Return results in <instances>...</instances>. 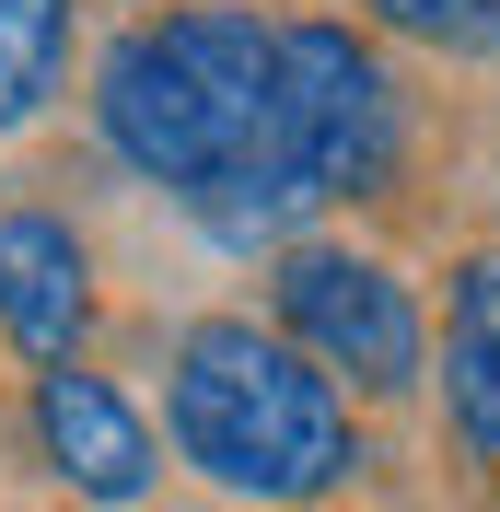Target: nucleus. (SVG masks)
Instances as JSON below:
<instances>
[{"label": "nucleus", "mask_w": 500, "mask_h": 512, "mask_svg": "<svg viewBox=\"0 0 500 512\" xmlns=\"http://www.w3.org/2000/svg\"><path fill=\"white\" fill-rule=\"evenodd\" d=\"M94 140L233 256H280L314 222L280 117V12L256 0H163L117 24L94 59Z\"/></svg>", "instance_id": "1"}, {"label": "nucleus", "mask_w": 500, "mask_h": 512, "mask_svg": "<svg viewBox=\"0 0 500 512\" xmlns=\"http://www.w3.org/2000/svg\"><path fill=\"white\" fill-rule=\"evenodd\" d=\"M82 59V0H0V140H24L70 94Z\"/></svg>", "instance_id": "8"}, {"label": "nucleus", "mask_w": 500, "mask_h": 512, "mask_svg": "<svg viewBox=\"0 0 500 512\" xmlns=\"http://www.w3.org/2000/svg\"><path fill=\"white\" fill-rule=\"evenodd\" d=\"M268 326L338 384L349 408H396L431 373V303H419V280L396 256L349 245V233H291L268 256Z\"/></svg>", "instance_id": "3"}, {"label": "nucleus", "mask_w": 500, "mask_h": 512, "mask_svg": "<svg viewBox=\"0 0 500 512\" xmlns=\"http://www.w3.org/2000/svg\"><path fill=\"white\" fill-rule=\"evenodd\" d=\"M280 117H291V163H303L314 210L396 198L407 152H419L396 59L361 24H338V12H280Z\"/></svg>", "instance_id": "4"}, {"label": "nucleus", "mask_w": 500, "mask_h": 512, "mask_svg": "<svg viewBox=\"0 0 500 512\" xmlns=\"http://www.w3.org/2000/svg\"><path fill=\"white\" fill-rule=\"evenodd\" d=\"M94 233L70 222L59 198H12L0 210V350L24 373H59V361H94Z\"/></svg>", "instance_id": "6"}, {"label": "nucleus", "mask_w": 500, "mask_h": 512, "mask_svg": "<svg viewBox=\"0 0 500 512\" xmlns=\"http://www.w3.org/2000/svg\"><path fill=\"white\" fill-rule=\"evenodd\" d=\"M361 35H396L419 59L489 70L500 59V0H361Z\"/></svg>", "instance_id": "9"}, {"label": "nucleus", "mask_w": 500, "mask_h": 512, "mask_svg": "<svg viewBox=\"0 0 500 512\" xmlns=\"http://www.w3.org/2000/svg\"><path fill=\"white\" fill-rule=\"evenodd\" d=\"M442 431L477 478H500V245H466L442 268Z\"/></svg>", "instance_id": "7"}, {"label": "nucleus", "mask_w": 500, "mask_h": 512, "mask_svg": "<svg viewBox=\"0 0 500 512\" xmlns=\"http://www.w3.org/2000/svg\"><path fill=\"white\" fill-rule=\"evenodd\" d=\"M24 443H35V466H47L82 512H152V489H163L152 408H140L117 373H94V361L24 373Z\"/></svg>", "instance_id": "5"}, {"label": "nucleus", "mask_w": 500, "mask_h": 512, "mask_svg": "<svg viewBox=\"0 0 500 512\" xmlns=\"http://www.w3.org/2000/svg\"><path fill=\"white\" fill-rule=\"evenodd\" d=\"M163 443L187 478L256 512H314L361 478V408L268 315H187L163 338Z\"/></svg>", "instance_id": "2"}]
</instances>
